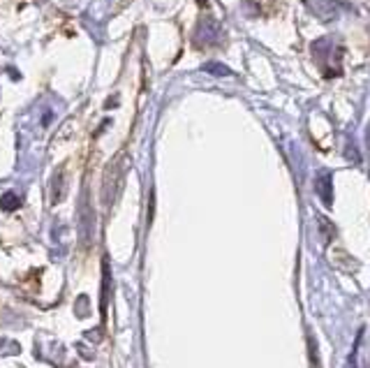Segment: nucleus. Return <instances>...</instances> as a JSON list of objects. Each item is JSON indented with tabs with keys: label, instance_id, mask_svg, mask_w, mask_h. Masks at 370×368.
<instances>
[{
	"label": "nucleus",
	"instance_id": "1",
	"mask_svg": "<svg viewBox=\"0 0 370 368\" xmlns=\"http://www.w3.org/2000/svg\"><path fill=\"white\" fill-rule=\"evenodd\" d=\"M79 230H81V237H84V243H93V208H91V202L84 199V206L79 211Z\"/></svg>",
	"mask_w": 370,
	"mask_h": 368
},
{
	"label": "nucleus",
	"instance_id": "2",
	"mask_svg": "<svg viewBox=\"0 0 370 368\" xmlns=\"http://www.w3.org/2000/svg\"><path fill=\"white\" fill-rule=\"evenodd\" d=\"M109 285H111L109 262H105V264H102V313L107 310V299H109Z\"/></svg>",
	"mask_w": 370,
	"mask_h": 368
},
{
	"label": "nucleus",
	"instance_id": "3",
	"mask_svg": "<svg viewBox=\"0 0 370 368\" xmlns=\"http://www.w3.org/2000/svg\"><path fill=\"white\" fill-rule=\"evenodd\" d=\"M317 190H320V197L327 202V204H331V176H320V181H317Z\"/></svg>",
	"mask_w": 370,
	"mask_h": 368
},
{
	"label": "nucleus",
	"instance_id": "4",
	"mask_svg": "<svg viewBox=\"0 0 370 368\" xmlns=\"http://www.w3.org/2000/svg\"><path fill=\"white\" fill-rule=\"evenodd\" d=\"M0 206H3L5 211H14V208L21 206V199H19L14 193H8V195H3V199H0Z\"/></svg>",
	"mask_w": 370,
	"mask_h": 368
},
{
	"label": "nucleus",
	"instance_id": "5",
	"mask_svg": "<svg viewBox=\"0 0 370 368\" xmlns=\"http://www.w3.org/2000/svg\"><path fill=\"white\" fill-rule=\"evenodd\" d=\"M204 69L213 74H232V69H227L225 65H218V63H208V65H204Z\"/></svg>",
	"mask_w": 370,
	"mask_h": 368
}]
</instances>
